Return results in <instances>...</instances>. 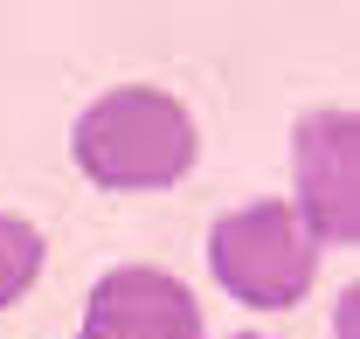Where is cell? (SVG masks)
Wrapping results in <instances>:
<instances>
[{"instance_id":"5","label":"cell","mask_w":360,"mask_h":339,"mask_svg":"<svg viewBox=\"0 0 360 339\" xmlns=\"http://www.w3.org/2000/svg\"><path fill=\"white\" fill-rule=\"evenodd\" d=\"M35 270H42V229H28L21 215H0V305L28 291Z\"/></svg>"},{"instance_id":"3","label":"cell","mask_w":360,"mask_h":339,"mask_svg":"<svg viewBox=\"0 0 360 339\" xmlns=\"http://www.w3.org/2000/svg\"><path fill=\"white\" fill-rule=\"evenodd\" d=\"M298 222L312 243H354L360 236V125L354 111H312L298 139Z\"/></svg>"},{"instance_id":"1","label":"cell","mask_w":360,"mask_h":339,"mask_svg":"<svg viewBox=\"0 0 360 339\" xmlns=\"http://www.w3.org/2000/svg\"><path fill=\"white\" fill-rule=\"evenodd\" d=\"M77 173L90 187H111V194H153V187H174L180 173L194 167V118L187 104L167 97L153 84H125L104 90L77 118Z\"/></svg>"},{"instance_id":"6","label":"cell","mask_w":360,"mask_h":339,"mask_svg":"<svg viewBox=\"0 0 360 339\" xmlns=\"http://www.w3.org/2000/svg\"><path fill=\"white\" fill-rule=\"evenodd\" d=\"M236 339H264V333H236Z\"/></svg>"},{"instance_id":"2","label":"cell","mask_w":360,"mask_h":339,"mask_svg":"<svg viewBox=\"0 0 360 339\" xmlns=\"http://www.w3.org/2000/svg\"><path fill=\"white\" fill-rule=\"evenodd\" d=\"M208 263H215V284L257 312H284L312 291L319 277V243L305 236V222L291 201H250L215 222L208 236Z\"/></svg>"},{"instance_id":"4","label":"cell","mask_w":360,"mask_h":339,"mask_svg":"<svg viewBox=\"0 0 360 339\" xmlns=\"http://www.w3.org/2000/svg\"><path fill=\"white\" fill-rule=\"evenodd\" d=\"M77 339H201V305L167 270L118 263V270H104L90 284Z\"/></svg>"}]
</instances>
